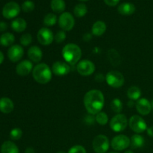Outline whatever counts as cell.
<instances>
[{
  "mask_svg": "<svg viewBox=\"0 0 153 153\" xmlns=\"http://www.w3.org/2000/svg\"><path fill=\"white\" fill-rule=\"evenodd\" d=\"M84 105L88 113L96 115L102 111L105 105V97L99 90H91L84 97Z\"/></svg>",
  "mask_w": 153,
  "mask_h": 153,
  "instance_id": "cell-1",
  "label": "cell"
},
{
  "mask_svg": "<svg viewBox=\"0 0 153 153\" xmlns=\"http://www.w3.org/2000/svg\"><path fill=\"white\" fill-rule=\"evenodd\" d=\"M82 49L75 43H67L62 49V56L66 62L70 65H75L80 61L82 58Z\"/></svg>",
  "mask_w": 153,
  "mask_h": 153,
  "instance_id": "cell-2",
  "label": "cell"
},
{
  "mask_svg": "<svg viewBox=\"0 0 153 153\" xmlns=\"http://www.w3.org/2000/svg\"><path fill=\"white\" fill-rule=\"evenodd\" d=\"M32 76L37 83L46 85L52 80V72L47 64L45 63H40L33 69Z\"/></svg>",
  "mask_w": 153,
  "mask_h": 153,
  "instance_id": "cell-3",
  "label": "cell"
},
{
  "mask_svg": "<svg viewBox=\"0 0 153 153\" xmlns=\"http://www.w3.org/2000/svg\"><path fill=\"white\" fill-rule=\"evenodd\" d=\"M128 125L126 116L123 114H117L110 120V127L115 132H122Z\"/></svg>",
  "mask_w": 153,
  "mask_h": 153,
  "instance_id": "cell-4",
  "label": "cell"
},
{
  "mask_svg": "<svg viewBox=\"0 0 153 153\" xmlns=\"http://www.w3.org/2000/svg\"><path fill=\"white\" fill-rule=\"evenodd\" d=\"M105 81L108 85L111 88H119L123 85L125 79L120 72L117 70H111L105 76Z\"/></svg>",
  "mask_w": 153,
  "mask_h": 153,
  "instance_id": "cell-5",
  "label": "cell"
},
{
  "mask_svg": "<svg viewBox=\"0 0 153 153\" xmlns=\"http://www.w3.org/2000/svg\"><path fill=\"white\" fill-rule=\"evenodd\" d=\"M92 146L96 153H105L110 147V142L105 135L99 134L93 140Z\"/></svg>",
  "mask_w": 153,
  "mask_h": 153,
  "instance_id": "cell-6",
  "label": "cell"
},
{
  "mask_svg": "<svg viewBox=\"0 0 153 153\" xmlns=\"http://www.w3.org/2000/svg\"><path fill=\"white\" fill-rule=\"evenodd\" d=\"M128 126L136 134H140L147 130L146 121L139 115H133L128 120Z\"/></svg>",
  "mask_w": 153,
  "mask_h": 153,
  "instance_id": "cell-7",
  "label": "cell"
},
{
  "mask_svg": "<svg viewBox=\"0 0 153 153\" xmlns=\"http://www.w3.org/2000/svg\"><path fill=\"white\" fill-rule=\"evenodd\" d=\"M131 145V139L124 134H119L114 137L111 141V146L114 150L123 151L129 147Z\"/></svg>",
  "mask_w": 153,
  "mask_h": 153,
  "instance_id": "cell-8",
  "label": "cell"
},
{
  "mask_svg": "<svg viewBox=\"0 0 153 153\" xmlns=\"http://www.w3.org/2000/svg\"><path fill=\"white\" fill-rule=\"evenodd\" d=\"M58 25L63 31H71L75 25L74 17L69 12H64L60 15L58 19Z\"/></svg>",
  "mask_w": 153,
  "mask_h": 153,
  "instance_id": "cell-9",
  "label": "cell"
},
{
  "mask_svg": "<svg viewBox=\"0 0 153 153\" xmlns=\"http://www.w3.org/2000/svg\"><path fill=\"white\" fill-rule=\"evenodd\" d=\"M95 70V64L90 60H82L77 64V71L81 76H91L94 73Z\"/></svg>",
  "mask_w": 153,
  "mask_h": 153,
  "instance_id": "cell-10",
  "label": "cell"
},
{
  "mask_svg": "<svg viewBox=\"0 0 153 153\" xmlns=\"http://www.w3.org/2000/svg\"><path fill=\"white\" fill-rule=\"evenodd\" d=\"M54 37H55V35L53 34L52 30L46 28V27L40 28L37 32V40L43 46L50 45L53 42Z\"/></svg>",
  "mask_w": 153,
  "mask_h": 153,
  "instance_id": "cell-11",
  "label": "cell"
},
{
  "mask_svg": "<svg viewBox=\"0 0 153 153\" xmlns=\"http://www.w3.org/2000/svg\"><path fill=\"white\" fill-rule=\"evenodd\" d=\"M20 7L15 1H10L4 6L2 9V15L6 19H13L19 15Z\"/></svg>",
  "mask_w": 153,
  "mask_h": 153,
  "instance_id": "cell-12",
  "label": "cell"
},
{
  "mask_svg": "<svg viewBox=\"0 0 153 153\" xmlns=\"http://www.w3.org/2000/svg\"><path fill=\"white\" fill-rule=\"evenodd\" d=\"M24 55V49L20 45H13L7 50V57L12 62L20 61Z\"/></svg>",
  "mask_w": 153,
  "mask_h": 153,
  "instance_id": "cell-13",
  "label": "cell"
},
{
  "mask_svg": "<svg viewBox=\"0 0 153 153\" xmlns=\"http://www.w3.org/2000/svg\"><path fill=\"white\" fill-rule=\"evenodd\" d=\"M52 72L58 76H66L70 72V64L64 61H56L52 64Z\"/></svg>",
  "mask_w": 153,
  "mask_h": 153,
  "instance_id": "cell-14",
  "label": "cell"
},
{
  "mask_svg": "<svg viewBox=\"0 0 153 153\" xmlns=\"http://www.w3.org/2000/svg\"><path fill=\"white\" fill-rule=\"evenodd\" d=\"M33 64L29 60L20 61L16 67V72L19 76H26L33 71Z\"/></svg>",
  "mask_w": 153,
  "mask_h": 153,
  "instance_id": "cell-15",
  "label": "cell"
},
{
  "mask_svg": "<svg viewBox=\"0 0 153 153\" xmlns=\"http://www.w3.org/2000/svg\"><path fill=\"white\" fill-rule=\"evenodd\" d=\"M135 105L137 112L143 116L149 114L152 109L151 102L146 98H141L137 100Z\"/></svg>",
  "mask_w": 153,
  "mask_h": 153,
  "instance_id": "cell-16",
  "label": "cell"
},
{
  "mask_svg": "<svg viewBox=\"0 0 153 153\" xmlns=\"http://www.w3.org/2000/svg\"><path fill=\"white\" fill-rule=\"evenodd\" d=\"M28 57L31 62L39 63L43 58V52L37 46H32L28 50Z\"/></svg>",
  "mask_w": 153,
  "mask_h": 153,
  "instance_id": "cell-17",
  "label": "cell"
},
{
  "mask_svg": "<svg viewBox=\"0 0 153 153\" xmlns=\"http://www.w3.org/2000/svg\"><path fill=\"white\" fill-rule=\"evenodd\" d=\"M14 108V104L10 99L2 97L0 99V111L3 114L11 113Z\"/></svg>",
  "mask_w": 153,
  "mask_h": 153,
  "instance_id": "cell-18",
  "label": "cell"
},
{
  "mask_svg": "<svg viewBox=\"0 0 153 153\" xmlns=\"http://www.w3.org/2000/svg\"><path fill=\"white\" fill-rule=\"evenodd\" d=\"M136 7L134 4L130 2H124L122 3L118 7L117 10L119 13L123 16H129L133 14L135 12Z\"/></svg>",
  "mask_w": 153,
  "mask_h": 153,
  "instance_id": "cell-19",
  "label": "cell"
},
{
  "mask_svg": "<svg viewBox=\"0 0 153 153\" xmlns=\"http://www.w3.org/2000/svg\"><path fill=\"white\" fill-rule=\"evenodd\" d=\"M10 26L13 31L17 33H20L26 29L27 22L22 18H16L12 21Z\"/></svg>",
  "mask_w": 153,
  "mask_h": 153,
  "instance_id": "cell-20",
  "label": "cell"
},
{
  "mask_svg": "<svg viewBox=\"0 0 153 153\" xmlns=\"http://www.w3.org/2000/svg\"><path fill=\"white\" fill-rule=\"evenodd\" d=\"M107 26L105 22L98 20L94 22L92 26V34L97 37H100L105 33Z\"/></svg>",
  "mask_w": 153,
  "mask_h": 153,
  "instance_id": "cell-21",
  "label": "cell"
},
{
  "mask_svg": "<svg viewBox=\"0 0 153 153\" xmlns=\"http://www.w3.org/2000/svg\"><path fill=\"white\" fill-rule=\"evenodd\" d=\"M107 57L108 58L109 61L111 64L114 66H118L121 64L122 62V58L120 55L119 52L116 50V49H109L108 52Z\"/></svg>",
  "mask_w": 153,
  "mask_h": 153,
  "instance_id": "cell-22",
  "label": "cell"
},
{
  "mask_svg": "<svg viewBox=\"0 0 153 153\" xmlns=\"http://www.w3.org/2000/svg\"><path fill=\"white\" fill-rule=\"evenodd\" d=\"M1 153H19L18 146L12 141H5L1 146Z\"/></svg>",
  "mask_w": 153,
  "mask_h": 153,
  "instance_id": "cell-23",
  "label": "cell"
},
{
  "mask_svg": "<svg viewBox=\"0 0 153 153\" xmlns=\"http://www.w3.org/2000/svg\"><path fill=\"white\" fill-rule=\"evenodd\" d=\"M15 41V37L12 33L6 32L0 37V44L3 46H11Z\"/></svg>",
  "mask_w": 153,
  "mask_h": 153,
  "instance_id": "cell-24",
  "label": "cell"
},
{
  "mask_svg": "<svg viewBox=\"0 0 153 153\" xmlns=\"http://www.w3.org/2000/svg\"><path fill=\"white\" fill-rule=\"evenodd\" d=\"M51 8L55 13H64L66 8L65 1L64 0H52L51 1Z\"/></svg>",
  "mask_w": 153,
  "mask_h": 153,
  "instance_id": "cell-25",
  "label": "cell"
},
{
  "mask_svg": "<svg viewBox=\"0 0 153 153\" xmlns=\"http://www.w3.org/2000/svg\"><path fill=\"white\" fill-rule=\"evenodd\" d=\"M145 139L139 134H135L131 138V146L133 149H139L144 146Z\"/></svg>",
  "mask_w": 153,
  "mask_h": 153,
  "instance_id": "cell-26",
  "label": "cell"
},
{
  "mask_svg": "<svg viewBox=\"0 0 153 153\" xmlns=\"http://www.w3.org/2000/svg\"><path fill=\"white\" fill-rule=\"evenodd\" d=\"M127 96L128 99L132 101L140 100V97L141 96V90L137 86L130 87L127 91Z\"/></svg>",
  "mask_w": 153,
  "mask_h": 153,
  "instance_id": "cell-27",
  "label": "cell"
},
{
  "mask_svg": "<svg viewBox=\"0 0 153 153\" xmlns=\"http://www.w3.org/2000/svg\"><path fill=\"white\" fill-rule=\"evenodd\" d=\"M73 12L76 17H83L88 13V7H87L86 4L84 3H79L75 6Z\"/></svg>",
  "mask_w": 153,
  "mask_h": 153,
  "instance_id": "cell-28",
  "label": "cell"
},
{
  "mask_svg": "<svg viewBox=\"0 0 153 153\" xmlns=\"http://www.w3.org/2000/svg\"><path fill=\"white\" fill-rule=\"evenodd\" d=\"M58 17L55 14L52 13H49L45 16L43 19V24L46 27H51L55 25L58 22Z\"/></svg>",
  "mask_w": 153,
  "mask_h": 153,
  "instance_id": "cell-29",
  "label": "cell"
},
{
  "mask_svg": "<svg viewBox=\"0 0 153 153\" xmlns=\"http://www.w3.org/2000/svg\"><path fill=\"white\" fill-rule=\"evenodd\" d=\"M111 108L114 112L117 114H120L123 108V105L120 99L115 98L111 102Z\"/></svg>",
  "mask_w": 153,
  "mask_h": 153,
  "instance_id": "cell-30",
  "label": "cell"
},
{
  "mask_svg": "<svg viewBox=\"0 0 153 153\" xmlns=\"http://www.w3.org/2000/svg\"><path fill=\"white\" fill-rule=\"evenodd\" d=\"M96 121L97 123L101 126H105L108 122V117L107 114L103 111H100L97 114H96Z\"/></svg>",
  "mask_w": 153,
  "mask_h": 153,
  "instance_id": "cell-31",
  "label": "cell"
},
{
  "mask_svg": "<svg viewBox=\"0 0 153 153\" xmlns=\"http://www.w3.org/2000/svg\"><path fill=\"white\" fill-rule=\"evenodd\" d=\"M32 36L31 34H24L21 36L20 39H19V42H20L21 45L24 46H28L32 43Z\"/></svg>",
  "mask_w": 153,
  "mask_h": 153,
  "instance_id": "cell-32",
  "label": "cell"
},
{
  "mask_svg": "<svg viewBox=\"0 0 153 153\" xmlns=\"http://www.w3.org/2000/svg\"><path fill=\"white\" fill-rule=\"evenodd\" d=\"M22 129L19 128H14L10 131V137L13 140H18L22 137Z\"/></svg>",
  "mask_w": 153,
  "mask_h": 153,
  "instance_id": "cell-33",
  "label": "cell"
},
{
  "mask_svg": "<svg viewBox=\"0 0 153 153\" xmlns=\"http://www.w3.org/2000/svg\"><path fill=\"white\" fill-rule=\"evenodd\" d=\"M35 7V4L31 0H26L22 4V9L25 13H29L34 10Z\"/></svg>",
  "mask_w": 153,
  "mask_h": 153,
  "instance_id": "cell-34",
  "label": "cell"
},
{
  "mask_svg": "<svg viewBox=\"0 0 153 153\" xmlns=\"http://www.w3.org/2000/svg\"><path fill=\"white\" fill-rule=\"evenodd\" d=\"M66 39V33L65 31L61 30V31H58L56 33V34L54 37V40H55L57 43H63L64 41V40Z\"/></svg>",
  "mask_w": 153,
  "mask_h": 153,
  "instance_id": "cell-35",
  "label": "cell"
},
{
  "mask_svg": "<svg viewBox=\"0 0 153 153\" xmlns=\"http://www.w3.org/2000/svg\"><path fill=\"white\" fill-rule=\"evenodd\" d=\"M67 153H87L86 149L81 145H76L69 149Z\"/></svg>",
  "mask_w": 153,
  "mask_h": 153,
  "instance_id": "cell-36",
  "label": "cell"
},
{
  "mask_svg": "<svg viewBox=\"0 0 153 153\" xmlns=\"http://www.w3.org/2000/svg\"><path fill=\"white\" fill-rule=\"evenodd\" d=\"M104 1L107 5L114 7V6L117 5L118 3L120 2V0H104Z\"/></svg>",
  "mask_w": 153,
  "mask_h": 153,
  "instance_id": "cell-37",
  "label": "cell"
},
{
  "mask_svg": "<svg viewBox=\"0 0 153 153\" xmlns=\"http://www.w3.org/2000/svg\"><path fill=\"white\" fill-rule=\"evenodd\" d=\"M7 28V25L4 22H0V32L4 31Z\"/></svg>",
  "mask_w": 153,
  "mask_h": 153,
  "instance_id": "cell-38",
  "label": "cell"
},
{
  "mask_svg": "<svg viewBox=\"0 0 153 153\" xmlns=\"http://www.w3.org/2000/svg\"><path fill=\"white\" fill-rule=\"evenodd\" d=\"M147 134L149 136V137H153V126H150L149 128H147Z\"/></svg>",
  "mask_w": 153,
  "mask_h": 153,
  "instance_id": "cell-39",
  "label": "cell"
},
{
  "mask_svg": "<svg viewBox=\"0 0 153 153\" xmlns=\"http://www.w3.org/2000/svg\"><path fill=\"white\" fill-rule=\"evenodd\" d=\"M25 153H35V151L32 147H28L25 149Z\"/></svg>",
  "mask_w": 153,
  "mask_h": 153,
  "instance_id": "cell-40",
  "label": "cell"
},
{
  "mask_svg": "<svg viewBox=\"0 0 153 153\" xmlns=\"http://www.w3.org/2000/svg\"><path fill=\"white\" fill-rule=\"evenodd\" d=\"M3 61H4V55H3L2 52L0 51V64H2Z\"/></svg>",
  "mask_w": 153,
  "mask_h": 153,
  "instance_id": "cell-41",
  "label": "cell"
},
{
  "mask_svg": "<svg viewBox=\"0 0 153 153\" xmlns=\"http://www.w3.org/2000/svg\"><path fill=\"white\" fill-rule=\"evenodd\" d=\"M128 106L129 108H132L133 106H134V101H132V100H129V101H128Z\"/></svg>",
  "mask_w": 153,
  "mask_h": 153,
  "instance_id": "cell-42",
  "label": "cell"
},
{
  "mask_svg": "<svg viewBox=\"0 0 153 153\" xmlns=\"http://www.w3.org/2000/svg\"><path fill=\"white\" fill-rule=\"evenodd\" d=\"M124 153H134V152L131 150H127V151H126Z\"/></svg>",
  "mask_w": 153,
  "mask_h": 153,
  "instance_id": "cell-43",
  "label": "cell"
},
{
  "mask_svg": "<svg viewBox=\"0 0 153 153\" xmlns=\"http://www.w3.org/2000/svg\"><path fill=\"white\" fill-rule=\"evenodd\" d=\"M57 153H66V152H64V151H58V152Z\"/></svg>",
  "mask_w": 153,
  "mask_h": 153,
  "instance_id": "cell-44",
  "label": "cell"
},
{
  "mask_svg": "<svg viewBox=\"0 0 153 153\" xmlns=\"http://www.w3.org/2000/svg\"><path fill=\"white\" fill-rule=\"evenodd\" d=\"M79 1H88V0H79Z\"/></svg>",
  "mask_w": 153,
  "mask_h": 153,
  "instance_id": "cell-45",
  "label": "cell"
},
{
  "mask_svg": "<svg viewBox=\"0 0 153 153\" xmlns=\"http://www.w3.org/2000/svg\"><path fill=\"white\" fill-rule=\"evenodd\" d=\"M151 105H152V108H153V102L152 103H151Z\"/></svg>",
  "mask_w": 153,
  "mask_h": 153,
  "instance_id": "cell-46",
  "label": "cell"
},
{
  "mask_svg": "<svg viewBox=\"0 0 153 153\" xmlns=\"http://www.w3.org/2000/svg\"><path fill=\"white\" fill-rule=\"evenodd\" d=\"M108 153H118V152H108Z\"/></svg>",
  "mask_w": 153,
  "mask_h": 153,
  "instance_id": "cell-47",
  "label": "cell"
}]
</instances>
